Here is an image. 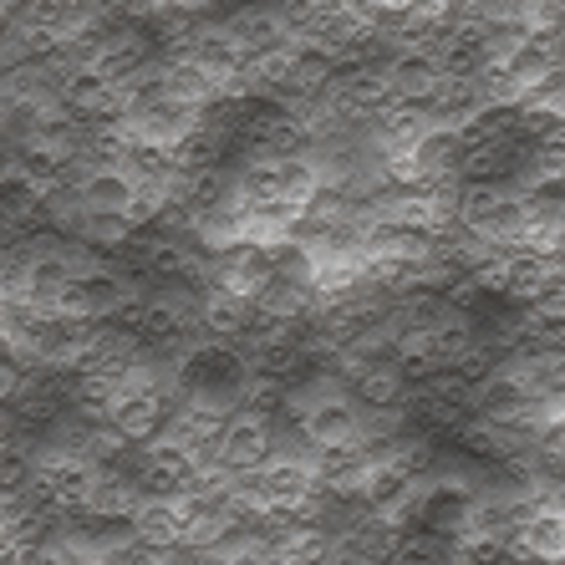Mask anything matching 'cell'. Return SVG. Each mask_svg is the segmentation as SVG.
Listing matches in <instances>:
<instances>
[{
	"label": "cell",
	"instance_id": "cell-9",
	"mask_svg": "<svg viewBox=\"0 0 565 565\" xmlns=\"http://www.w3.org/2000/svg\"><path fill=\"white\" fill-rule=\"evenodd\" d=\"M214 286L235 290V296H245V301L260 306L265 290L280 286V270H276L270 245H239V250L214 255Z\"/></svg>",
	"mask_w": 565,
	"mask_h": 565
},
{
	"label": "cell",
	"instance_id": "cell-6",
	"mask_svg": "<svg viewBox=\"0 0 565 565\" xmlns=\"http://www.w3.org/2000/svg\"><path fill=\"white\" fill-rule=\"evenodd\" d=\"M77 169V143H62V138H11V158H6V179H21L31 194L52 199L56 189H66Z\"/></svg>",
	"mask_w": 565,
	"mask_h": 565
},
{
	"label": "cell",
	"instance_id": "cell-8",
	"mask_svg": "<svg viewBox=\"0 0 565 565\" xmlns=\"http://www.w3.org/2000/svg\"><path fill=\"white\" fill-rule=\"evenodd\" d=\"M66 189H77L87 214H122V220H132L138 194H143V184L128 169H87L82 158L72 169V179H66Z\"/></svg>",
	"mask_w": 565,
	"mask_h": 565
},
{
	"label": "cell",
	"instance_id": "cell-18",
	"mask_svg": "<svg viewBox=\"0 0 565 565\" xmlns=\"http://www.w3.org/2000/svg\"><path fill=\"white\" fill-rule=\"evenodd\" d=\"M143 235V230H138V224L132 220H122V214H87V220L77 224V245H87V250H103V255H122L132 245V239Z\"/></svg>",
	"mask_w": 565,
	"mask_h": 565
},
{
	"label": "cell",
	"instance_id": "cell-16",
	"mask_svg": "<svg viewBox=\"0 0 565 565\" xmlns=\"http://www.w3.org/2000/svg\"><path fill=\"white\" fill-rule=\"evenodd\" d=\"M230 31H235V41L255 56H270L280 52V46H290V15L276 11V6H250V11H235L230 15Z\"/></svg>",
	"mask_w": 565,
	"mask_h": 565
},
{
	"label": "cell",
	"instance_id": "cell-15",
	"mask_svg": "<svg viewBox=\"0 0 565 565\" xmlns=\"http://www.w3.org/2000/svg\"><path fill=\"white\" fill-rule=\"evenodd\" d=\"M387 77H393L397 103H418V107H428V113H434V103L448 87V72L438 56H393V62H387Z\"/></svg>",
	"mask_w": 565,
	"mask_h": 565
},
{
	"label": "cell",
	"instance_id": "cell-12",
	"mask_svg": "<svg viewBox=\"0 0 565 565\" xmlns=\"http://www.w3.org/2000/svg\"><path fill=\"white\" fill-rule=\"evenodd\" d=\"M255 321H260L255 301L235 296V290L210 286L204 296H199V337H204V342H230V347H239V342H245V337L255 331Z\"/></svg>",
	"mask_w": 565,
	"mask_h": 565
},
{
	"label": "cell",
	"instance_id": "cell-1",
	"mask_svg": "<svg viewBox=\"0 0 565 565\" xmlns=\"http://www.w3.org/2000/svg\"><path fill=\"white\" fill-rule=\"evenodd\" d=\"M97 484H103V469H97V463H87L82 454H72V448L46 444L36 454V463H31L26 494L46 514H56L62 525H72V520H87V514H93Z\"/></svg>",
	"mask_w": 565,
	"mask_h": 565
},
{
	"label": "cell",
	"instance_id": "cell-3",
	"mask_svg": "<svg viewBox=\"0 0 565 565\" xmlns=\"http://www.w3.org/2000/svg\"><path fill=\"white\" fill-rule=\"evenodd\" d=\"M296 434L306 438L316 459H331V454H347V448H367V408L352 393H337L327 382H316Z\"/></svg>",
	"mask_w": 565,
	"mask_h": 565
},
{
	"label": "cell",
	"instance_id": "cell-2",
	"mask_svg": "<svg viewBox=\"0 0 565 565\" xmlns=\"http://www.w3.org/2000/svg\"><path fill=\"white\" fill-rule=\"evenodd\" d=\"M459 224L494 250H530L540 235L535 214L514 184H463Z\"/></svg>",
	"mask_w": 565,
	"mask_h": 565
},
{
	"label": "cell",
	"instance_id": "cell-14",
	"mask_svg": "<svg viewBox=\"0 0 565 565\" xmlns=\"http://www.w3.org/2000/svg\"><path fill=\"white\" fill-rule=\"evenodd\" d=\"M525 565H565V504L540 500L514 530Z\"/></svg>",
	"mask_w": 565,
	"mask_h": 565
},
{
	"label": "cell",
	"instance_id": "cell-7",
	"mask_svg": "<svg viewBox=\"0 0 565 565\" xmlns=\"http://www.w3.org/2000/svg\"><path fill=\"white\" fill-rule=\"evenodd\" d=\"M184 393H169V387H148V393H122L118 413H113V428L128 438L132 448H148L173 428V413H179Z\"/></svg>",
	"mask_w": 565,
	"mask_h": 565
},
{
	"label": "cell",
	"instance_id": "cell-11",
	"mask_svg": "<svg viewBox=\"0 0 565 565\" xmlns=\"http://www.w3.org/2000/svg\"><path fill=\"white\" fill-rule=\"evenodd\" d=\"M230 418H235V408H224V403H210V397H184L179 413H173L169 438H179L189 454H199V459L210 463V459H220Z\"/></svg>",
	"mask_w": 565,
	"mask_h": 565
},
{
	"label": "cell",
	"instance_id": "cell-17",
	"mask_svg": "<svg viewBox=\"0 0 565 565\" xmlns=\"http://www.w3.org/2000/svg\"><path fill=\"white\" fill-rule=\"evenodd\" d=\"M514 189H520V199L530 204L540 230L565 220V173H520Z\"/></svg>",
	"mask_w": 565,
	"mask_h": 565
},
{
	"label": "cell",
	"instance_id": "cell-5",
	"mask_svg": "<svg viewBox=\"0 0 565 565\" xmlns=\"http://www.w3.org/2000/svg\"><path fill=\"white\" fill-rule=\"evenodd\" d=\"M132 473H138V484H143L148 500H184V494H194L199 473H204V459L189 454L179 438L163 434L158 444L132 454Z\"/></svg>",
	"mask_w": 565,
	"mask_h": 565
},
{
	"label": "cell",
	"instance_id": "cell-4",
	"mask_svg": "<svg viewBox=\"0 0 565 565\" xmlns=\"http://www.w3.org/2000/svg\"><path fill=\"white\" fill-rule=\"evenodd\" d=\"M408 418L423 434H459L463 423L479 418V387L469 377H459V372H444V377L413 387Z\"/></svg>",
	"mask_w": 565,
	"mask_h": 565
},
{
	"label": "cell",
	"instance_id": "cell-13",
	"mask_svg": "<svg viewBox=\"0 0 565 565\" xmlns=\"http://www.w3.org/2000/svg\"><path fill=\"white\" fill-rule=\"evenodd\" d=\"M194 514H199L194 494H184V500H143V510L132 520V535L143 545H153V551H184Z\"/></svg>",
	"mask_w": 565,
	"mask_h": 565
},
{
	"label": "cell",
	"instance_id": "cell-10",
	"mask_svg": "<svg viewBox=\"0 0 565 565\" xmlns=\"http://www.w3.org/2000/svg\"><path fill=\"white\" fill-rule=\"evenodd\" d=\"M276 454H280V444H276V418H265V413H250V408H239L235 418H230L220 459L230 463L235 473L265 469V463L276 459Z\"/></svg>",
	"mask_w": 565,
	"mask_h": 565
}]
</instances>
